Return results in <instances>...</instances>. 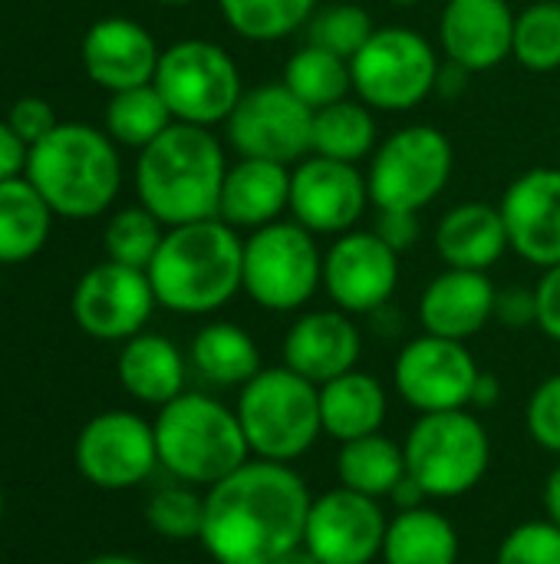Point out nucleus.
Listing matches in <instances>:
<instances>
[{
  "mask_svg": "<svg viewBox=\"0 0 560 564\" xmlns=\"http://www.w3.org/2000/svg\"><path fill=\"white\" fill-rule=\"evenodd\" d=\"M310 502L294 466L248 459L205 492L198 542L215 564H274L304 542Z\"/></svg>",
  "mask_w": 560,
  "mask_h": 564,
  "instance_id": "obj_1",
  "label": "nucleus"
},
{
  "mask_svg": "<svg viewBox=\"0 0 560 564\" xmlns=\"http://www.w3.org/2000/svg\"><path fill=\"white\" fill-rule=\"evenodd\" d=\"M228 159L205 126L172 122L149 142L135 165L139 202L168 228L218 218Z\"/></svg>",
  "mask_w": 560,
  "mask_h": 564,
  "instance_id": "obj_2",
  "label": "nucleus"
},
{
  "mask_svg": "<svg viewBox=\"0 0 560 564\" xmlns=\"http://www.w3.org/2000/svg\"><path fill=\"white\" fill-rule=\"evenodd\" d=\"M155 301L175 314H215L244 281V238L221 218L175 225L149 264Z\"/></svg>",
  "mask_w": 560,
  "mask_h": 564,
  "instance_id": "obj_3",
  "label": "nucleus"
},
{
  "mask_svg": "<svg viewBox=\"0 0 560 564\" xmlns=\"http://www.w3.org/2000/svg\"><path fill=\"white\" fill-rule=\"evenodd\" d=\"M26 178L56 215L96 218L119 195L122 165L106 132L66 122L30 145Z\"/></svg>",
  "mask_w": 560,
  "mask_h": 564,
  "instance_id": "obj_4",
  "label": "nucleus"
},
{
  "mask_svg": "<svg viewBox=\"0 0 560 564\" xmlns=\"http://www.w3.org/2000/svg\"><path fill=\"white\" fill-rule=\"evenodd\" d=\"M158 466L178 482L205 486L228 479L251 459L238 410H228L208 393H182L158 406L155 416Z\"/></svg>",
  "mask_w": 560,
  "mask_h": 564,
  "instance_id": "obj_5",
  "label": "nucleus"
},
{
  "mask_svg": "<svg viewBox=\"0 0 560 564\" xmlns=\"http://www.w3.org/2000/svg\"><path fill=\"white\" fill-rule=\"evenodd\" d=\"M234 410L254 459L290 466L310 453L323 433L320 387L284 364L264 367L254 380H248Z\"/></svg>",
  "mask_w": 560,
  "mask_h": 564,
  "instance_id": "obj_6",
  "label": "nucleus"
},
{
  "mask_svg": "<svg viewBox=\"0 0 560 564\" xmlns=\"http://www.w3.org/2000/svg\"><path fill=\"white\" fill-rule=\"evenodd\" d=\"M406 469L429 499L469 496L488 473L492 440L472 410L419 413L403 440Z\"/></svg>",
  "mask_w": 560,
  "mask_h": 564,
  "instance_id": "obj_7",
  "label": "nucleus"
},
{
  "mask_svg": "<svg viewBox=\"0 0 560 564\" xmlns=\"http://www.w3.org/2000/svg\"><path fill=\"white\" fill-rule=\"evenodd\" d=\"M244 294L274 314H294L323 288V251L317 235L281 218L244 238Z\"/></svg>",
  "mask_w": 560,
  "mask_h": 564,
  "instance_id": "obj_8",
  "label": "nucleus"
},
{
  "mask_svg": "<svg viewBox=\"0 0 560 564\" xmlns=\"http://www.w3.org/2000/svg\"><path fill=\"white\" fill-rule=\"evenodd\" d=\"M436 46L409 26H376L350 59L353 93L373 112H409L436 93Z\"/></svg>",
  "mask_w": 560,
  "mask_h": 564,
  "instance_id": "obj_9",
  "label": "nucleus"
},
{
  "mask_svg": "<svg viewBox=\"0 0 560 564\" xmlns=\"http://www.w3.org/2000/svg\"><path fill=\"white\" fill-rule=\"evenodd\" d=\"M452 165L455 149L436 126L396 129L370 155V202L389 212H422L446 192Z\"/></svg>",
  "mask_w": 560,
  "mask_h": 564,
  "instance_id": "obj_10",
  "label": "nucleus"
},
{
  "mask_svg": "<svg viewBox=\"0 0 560 564\" xmlns=\"http://www.w3.org/2000/svg\"><path fill=\"white\" fill-rule=\"evenodd\" d=\"M152 83L168 102L175 122L205 129L228 122L244 96L234 56L211 40H178L162 50Z\"/></svg>",
  "mask_w": 560,
  "mask_h": 564,
  "instance_id": "obj_11",
  "label": "nucleus"
},
{
  "mask_svg": "<svg viewBox=\"0 0 560 564\" xmlns=\"http://www.w3.org/2000/svg\"><path fill=\"white\" fill-rule=\"evenodd\" d=\"M224 132L241 159L297 165L314 149V109L304 106L284 83H264L244 89L224 122Z\"/></svg>",
  "mask_w": 560,
  "mask_h": 564,
  "instance_id": "obj_12",
  "label": "nucleus"
},
{
  "mask_svg": "<svg viewBox=\"0 0 560 564\" xmlns=\"http://www.w3.org/2000/svg\"><path fill=\"white\" fill-rule=\"evenodd\" d=\"M479 373L482 370L462 340H449L436 334H422L409 340L393 364L396 393L416 413L469 410Z\"/></svg>",
  "mask_w": 560,
  "mask_h": 564,
  "instance_id": "obj_13",
  "label": "nucleus"
},
{
  "mask_svg": "<svg viewBox=\"0 0 560 564\" xmlns=\"http://www.w3.org/2000/svg\"><path fill=\"white\" fill-rule=\"evenodd\" d=\"M370 205V185L360 165L307 155L290 172V218L317 238L353 231Z\"/></svg>",
  "mask_w": 560,
  "mask_h": 564,
  "instance_id": "obj_14",
  "label": "nucleus"
},
{
  "mask_svg": "<svg viewBox=\"0 0 560 564\" xmlns=\"http://www.w3.org/2000/svg\"><path fill=\"white\" fill-rule=\"evenodd\" d=\"M386 525L380 499L337 486L310 502L304 545L320 564H373L383 555Z\"/></svg>",
  "mask_w": 560,
  "mask_h": 564,
  "instance_id": "obj_15",
  "label": "nucleus"
},
{
  "mask_svg": "<svg viewBox=\"0 0 560 564\" xmlns=\"http://www.w3.org/2000/svg\"><path fill=\"white\" fill-rule=\"evenodd\" d=\"M76 466L99 489H132L158 466L155 426L125 410L99 413L76 440Z\"/></svg>",
  "mask_w": 560,
  "mask_h": 564,
  "instance_id": "obj_16",
  "label": "nucleus"
},
{
  "mask_svg": "<svg viewBox=\"0 0 560 564\" xmlns=\"http://www.w3.org/2000/svg\"><path fill=\"white\" fill-rule=\"evenodd\" d=\"M399 288V254L376 231H347L323 251V291L333 307L370 317Z\"/></svg>",
  "mask_w": 560,
  "mask_h": 564,
  "instance_id": "obj_17",
  "label": "nucleus"
},
{
  "mask_svg": "<svg viewBox=\"0 0 560 564\" xmlns=\"http://www.w3.org/2000/svg\"><path fill=\"white\" fill-rule=\"evenodd\" d=\"M155 304L158 301L145 271L106 261L79 278L73 317L96 340H129L142 334Z\"/></svg>",
  "mask_w": 560,
  "mask_h": 564,
  "instance_id": "obj_18",
  "label": "nucleus"
},
{
  "mask_svg": "<svg viewBox=\"0 0 560 564\" xmlns=\"http://www.w3.org/2000/svg\"><path fill=\"white\" fill-rule=\"evenodd\" d=\"M498 208L508 248L521 261L541 271L560 264V169H528L505 188Z\"/></svg>",
  "mask_w": 560,
  "mask_h": 564,
  "instance_id": "obj_19",
  "label": "nucleus"
},
{
  "mask_svg": "<svg viewBox=\"0 0 560 564\" xmlns=\"http://www.w3.org/2000/svg\"><path fill=\"white\" fill-rule=\"evenodd\" d=\"M360 354H363V334L353 324V314L340 307L300 314L287 327L281 344L284 367H290L294 373H300L317 387L356 370Z\"/></svg>",
  "mask_w": 560,
  "mask_h": 564,
  "instance_id": "obj_20",
  "label": "nucleus"
},
{
  "mask_svg": "<svg viewBox=\"0 0 560 564\" xmlns=\"http://www.w3.org/2000/svg\"><path fill=\"white\" fill-rule=\"evenodd\" d=\"M515 17L508 0H449L439 13V46L469 73L495 69L512 56Z\"/></svg>",
  "mask_w": 560,
  "mask_h": 564,
  "instance_id": "obj_21",
  "label": "nucleus"
},
{
  "mask_svg": "<svg viewBox=\"0 0 560 564\" xmlns=\"http://www.w3.org/2000/svg\"><path fill=\"white\" fill-rule=\"evenodd\" d=\"M498 288L488 271L446 268L436 274L419 297V324L426 334L449 340H472L495 321Z\"/></svg>",
  "mask_w": 560,
  "mask_h": 564,
  "instance_id": "obj_22",
  "label": "nucleus"
},
{
  "mask_svg": "<svg viewBox=\"0 0 560 564\" xmlns=\"http://www.w3.org/2000/svg\"><path fill=\"white\" fill-rule=\"evenodd\" d=\"M158 56L162 53L152 33L125 17H106L92 23L89 33L83 36L86 73L112 93L152 83L158 69Z\"/></svg>",
  "mask_w": 560,
  "mask_h": 564,
  "instance_id": "obj_23",
  "label": "nucleus"
},
{
  "mask_svg": "<svg viewBox=\"0 0 560 564\" xmlns=\"http://www.w3.org/2000/svg\"><path fill=\"white\" fill-rule=\"evenodd\" d=\"M290 172L294 165L267 162V159H238L228 165L218 218L224 225L257 231L264 225L290 215Z\"/></svg>",
  "mask_w": 560,
  "mask_h": 564,
  "instance_id": "obj_24",
  "label": "nucleus"
},
{
  "mask_svg": "<svg viewBox=\"0 0 560 564\" xmlns=\"http://www.w3.org/2000/svg\"><path fill=\"white\" fill-rule=\"evenodd\" d=\"M436 251L446 268L492 271L508 251L502 208L488 202H462L449 208L436 225Z\"/></svg>",
  "mask_w": 560,
  "mask_h": 564,
  "instance_id": "obj_25",
  "label": "nucleus"
},
{
  "mask_svg": "<svg viewBox=\"0 0 560 564\" xmlns=\"http://www.w3.org/2000/svg\"><path fill=\"white\" fill-rule=\"evenodd\" d=\"M386 410H389L386 390L373 373L350 370V373L320 387L323 436H330L337 443H350V440L383 433Z\"/></svg>",
  "mask_w": 560,
  "mask_h": 564,
  "instance_id": "obj_26",
  "label": "nucleus"
},
{
  "mask_svg": "<svg viewBox=\"0 0 560 564\" xmlns=\"http://www.w3.org/2000/svg\"><path fill=\"white\" fill-rule=\"evenodd\" d=\"M119 380L139 403L165 406L185 393V357L162 334H135L119 354Z\"/></svg>",
  "mask_w": 560,
  "mask_h": 564,
  "instance_id": "obj_27",
  "label": "nucleus"
},
{
  "mask_svg": "<svg viewBox=\"0 0 560 564\" xmlns=\"http://www.w3.org/2000/svg\"><path fill=\"white\" fill-rule=\"evenodd\" d=\"M191 367L211 387H244L264 370L257 340L231 321H211L195 334Z\"/></svg>",
  "mask_w": 560,
  "mask_h": 564,
  "instance_id": "obj_28",
  "label": "nucleus"
},
{
  "mask_svg": "<svg viewBox=\"0 0 560 564\" xmlns=\"http://www.w3.org/2000/svg\"><path fill=\"white\" fill-rule=\"evenodd\" d=\"M380 558L383 564H459V532L429 506L396 512L386 525Z\"/></svg>",
  "mask_w": 560,
  "mask_h": 564,
  "instance_id": "obj_29",
  "label": "nucleus"
},
{
  "mask_svg": "<svg viewBox=\"0 0 560 564\" xmlns=\"http://www.w3.org/2000/svg\"><path fill=\"white\" fill-rule=\"evenodd\" d=\"M380 145V126L363 99H340L314 112V149L310 155L360 165Z\"/></svg>",
  "mask_w": 560,
  "mask_h": 564,
  "instance_id": "obj_30",
  "label": "nucleus"
},
{
  "mask_svg": "<svg viewBox=\"0 0 560 564\" xmlns=\"http://www.w3.org/2000/svg\"><path fill=\"white\" fill-rule=\"evenodd\" d=\"M406 473L409 469H406L403 446L383 433L340 443L337 476H340V486H347L353 492H363L370 499H389V492L399 486V479Z\"/></svg>",
  "mask_w": 560,
  "mask_h": 564,
  "instance_id": "obj_31",
  "label": "nucleus"
},
{
  "mask_svg": "<svg viewBox=\"0 0 560 564\" xmlns=\"http://www.w3.org/2000/svg\"><path fill=\"white\" fill-rule=\"evenodd\" d=\"M53 208L30 185V178L0 182V261L17 264L33 258L50 235Z\"/></svg>",
  "mask_w": 560,
  "mask_h": 564,
  "instance_id": "obj_32",
  "label": "nucleus"
},
{
  "mask_svg": "<svg viewBox=\"0 0 560 564\" xmlns=\"http://www.w3.org/2000/svg\"><path fill=\"white\" fill-rule=\"evenodd\" d=\"M281 83L314 112L323 106H333L340 99H350V93H353L350 63L330 50L314 46V43H304L287 56Z\"/></svg>",
  "mask_w": 560,
  "mask_h": 564,
  "instance_id": "obj_33",
  "label": "nucleus"
},
{
  "mask_svg": "<svg viewBox=\"0 0 560 564\" xmlns=\"http://www.w3.org/2000/svg\"><path fill=\"white\" fill-rule=\"evenodd\" d=\"M224 23L251 43H277L307 26L317 0H218Z\"/></svg>",
  "mask_w": 560,
  "mask_h": 564,
  "instance_id": "obj_34",
  "label": "nucleus"
},
{
  "mask_svg": "<svg viewBox=\"0 0 560 564\" xmlns=\"http://www.w3.org/2000/svg\"><path fill=\"white\" fill-rule=\"evenodd\" d=\"M172 122H175V116H172L168 102L162 99V93L155 89V83L112 93L109 109H106L109 135L122 145H132V149H145Z\"/></svg>",
  "mask_w": 560,
  "mask_h": 564,
  "instance_id": "obj_35",
  "label": "nucleus"
},
{
  "mask_svg": "<svg viewBox=\"0 0 560 564\" xmlns=\"http://www.w3.org/2000/svg\"><path fill=\"white\" fill-rule=\"evenodd\" d=\"M512 56L531 73L560 69V0H531L515 17Z\"/></svg>",
  "mask_w": 560,
  "mask_h": 564,
  "instance_id": "obj_36",
  "label": "nucleus"
},
{
  "mask_svg": "<svg viewBox=\"0 0 560 564\" xmlns=\"http://www.w3.org/2000/svg\"><path fill=\"white\" fill-rule=\"evenodd\" d=\"M373 30H376L373 13L360 3L343 0V3H327V7L314 10V17L304 26V43L330 50L350 63L366 46Z\"/></svg>",
  "mask_w": 560,
  "mask_h": 564,
  "instance_id": "obj_37",
  "label": "nucleus"
},
{
  "mask_svg": "<svg viewBox=\"0 0 560 564\" xmlns=\"http://www.w3.org/2000/svg\"><path fill=\"white\" fill-rule=\"evenodd\" d=\"M162 238H165L162 221L145 205L122 208L106 225V254L116 264L149 271V264L155 261V254L162 248Z\"/></svg>",
  "mask_w": 560,
  "mask_h": 564,
  "instance_id": "obj_38",
  "label": "nucleus"
},
{
  "mask_svg": "<svg viewBox=\"0 0 560 564\" xmlns=\"http://www.w3.org/2000/svg\"><path fill=\"white\" fill-rule=\"evenodd\" d=\"M145 522L152 525L155 535H162L168 542L201 539L205 496H198L195 486H188V482L158 486L145 502Z\"/></svg>",
  "mask_w": 560,
  "mask_h": 564,
  "instance_id": "obj_39",
  "label": "nucleus"
},
{
  "mask_svg": "<svg viewBox=\"0 0 560 564\" xmlns=\"http://www.w3.org/2000/svg\"><path fill=\"white\" fill-rule=\"evenodd\" d=\"M495 564H560V529L548 519L515 525L498 545Z\"/></svg>",
  "mask_w": 560,
  "mask_h": 564,
  "instance_id": "obj_40",
  "label": "nucleus"
},
{
  "mask_svg": "<svg viewBox=\"0 0 560 564\" xmlns=\"http://www.w3.org/2000/svg\"><path fill=\"white\" fill-rule=\"evenodd\" d=\"M528 436L560 459V373L541 380L525 406Z\"/></svg>",
  "mask_w": 560,
  "mask_h": 564,
  "instance_id": "obj_41",
  "label": "nucleus"
},
{
  "mask_svg": "<svg viewBox=\"0 0 560 564\" xmlns=\"http://www.w3.org/2000/svg\"><path fill=\"white\" fill-rule=\"evenodd\" d=\"M10 129L26 142V145H36L43 135H50L59 122L50 109L46 99H36V96H26V99H17L13 109H10Z\"/></svg>",
  "mask_w": 560,
  "mask_h": 564,
  "instance_id": "obj_42",
  "label": "nucleus"
},
{
  "mask_svg": "<svg viewBox=\"0 0 560 564\" xmlns=\"http://www.w3.org/2000/svg\"><path fill=\"white\" fill-rule=\"evenodd\" d=\"M495 321L512 327V330H525L531 324H538V297L535 288H521L512 284L505 291H498L495 297Z\"/></svg>",
  "mask_w": 560,
  "mask_h": 564,
  "instance_id": "obj_43",
  "label": "nucleus"
},
{
  "mask_svg": "<svg viewBox=\"0 0 560 564\" xmlns=\"http://www.w3.org/2000/svg\"><path fill=\"white\" fill-rule=\"evenodd\" d=\"M373 231L380 241H386L396 254L409 251L419 241V212H389V208H376V221Z\"/></svg>",
  "mask_w": 560,
  "mask_h": 564,
  "instance_id": "obj_44",
  "label": "nucleus"
},
{
  "mask_svg": "<svg viewBox=\"0 0 560 564\" xmlns=\"http://www.w3.org/2000/svg\"><path fill=\"white\" fill-rule=\"evenodd\" d=\"M538 297V327L548 340L560 344V264L541 271V281L535 284Z\"/></svg>",
  "mask_w": 560,
  "mask_h": 564,
  "instance_id": "obj_45",
  "label": "nucleus"
},
{
  "mask_svg": "<svg viewBox=\"0 0 560 564\" xmlns=\"http://www.w3.org/2000/svg\"><path fill=\"white\" fill-rule=\"evenodd\" d=\"M26 159H30L26 142L10 129V122H0V182L17 178V172L26 165Z\"/></svg>",
  "mask_w": 560,
  "mask_h": 564,
  "instance_id": "obj_46",
  "label": "nucleus"
},
{
  "mask_svg": "<svg viewBox=\"0 0 560 564\" xmlns=\"http://www.w3.org/2000/svg\"><path fill=\"white\" fill-rule=\"evenodd\" d=\"M389 502H393L399 512H409V509H422V506L429 502V496H426V489L406 473V476L399 479V486L389 492Z\"/></svg>",
  "mask_w": 560,
  "mask_h": 564,
  "instance_id": "obj_47",
  "label": "nucleus"
},
{
  "mask_svg": "<svg viewBox=\"0 0 560 564\" xmlns=\"http://www.w3.org/2000/svg\"><path fill=\"white\" fill-rule=\"evenodd\" d=\"M469 69H462L459 63H446L439 66V79H436V93L439 96H459L469 86Z\"/></svg>",
  "mask_w": 560,
  "mask_h": 564,
  "instance_id": "obj_48",
  "label": "nucleus"
},
{
  "mask_svg": "<svg viewBox=\"0 0 560 564\" xmlns=\"http://www.w3.org/2000/svg\"><path fill=\"white\" fill-rule=\"evenodd\" d=\"M498 400H502V383H498V377L488 373V370H482V373H479V383H475V393H472V406H475V410H492Z\"/></svg>",
  "mask_w": 560,
  "mask_h": 564,
  "instance_id": "obj_49",
  "label": "nucleus"
},
{
  "mask_svg": "<svg viewBox=\"0 0 560 564\" xmlns=\"http://www.w3.org/2000/svg\"><path fill=\"white\" fill-rule=\"evenodd\" d=\"M541 506H545V519H548V522H554V525L560 529V459H558V466L548 473V479H545Z\"/></svg>",
  "mask_w": 560,
  "mask_h": 564,
  "instance_id": "obj_50",
  "label": "nucleus"
},
{
  "mask_svg": "<svg viewBox=\"0 0 560 564\" xmlns=\"http://www.w3.org/2000/svg\"><path fill=\"white\" fill-rule=\"evenodd\" d=\"M274 564H320V562H317V555H314V552H310V549H307V545L300 542L297 549L284 552V555H281V558H277Z\"/></svg>",
  "mask_w": 560,
  "mask_h": 564,
  "instance_id": "obj_51",
  "label": "nucleus"
},
{
  "mask_svg": "<svg viewBox=\"0 0 560 564\" xmlns=\"http://www.w3.org/2000/svg\"><path fill=\"white\" fill-rule=\"evenodd\" d=\"M79 564H142L139 558H132V555H96V558H86V562Z\"/></svg>",
  "mask_w": 560,
  "mask_h": 564,
  "instance_id": "obj_52",
  "label": "nucleus"
},
{
  "mask_svg": "<svg viewBox=\"0 0 560 564\" xmlns=\"http://www.w3.org/2000/svg\"><path fill=\"white\" fill-rule=\"evenodd\" d=\"M389 3H396V7H416V3H422V0H389Z\"/></svg>",
  "mask_w": 560,
  "mask_h": 564,
  "instance_id": "obj_53",
  "label": "nucleus"
},
{
  "mask_svg": "<svg viewBox=\"0 0 560 564\" xmlns=\"http://www.w3.org/2000/svg\"><path fill=\"white\" fill-rule=\"evenodd\" d=\"M155 3H165V7H182V3H191V0H155Z\"/></svg>",
  "mask_w": 560,
  "mask_h": 564,
  "instance_id": "obj_54",
  "label": "nucleus"
},
{
  "mask_svg": "<svg viewBox=\"0 0 560 564\" xmlns=\"http://www.w3.org/2000/svg\"><path fill=\"white\" fill-rule=\"evenodd\" d=\"M0 519H3V492H0Z\"/></svg>",
  "mask_w": 560,
  "mask_h": 564,
  "instance_id": "obj_55",
  "label": "nucleus"
}]
</instances>
